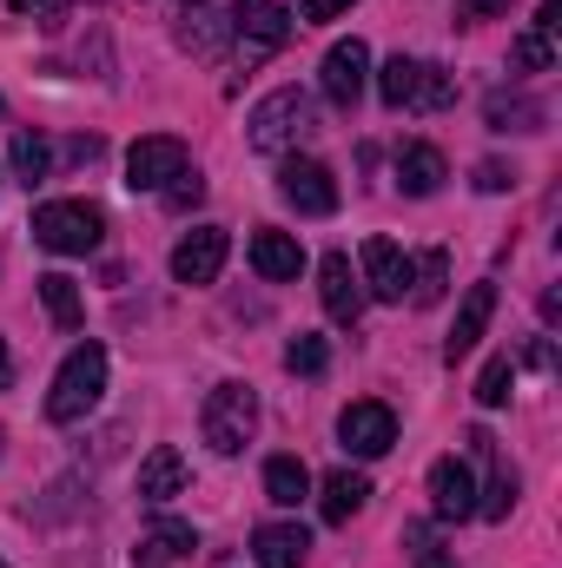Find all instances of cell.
Here are the masks:
<instances>
[{
	"mask_svg": "<svg viewBox=\"0 0 562 568\" xmlns=\"http://www.w3.org/2000/svg\"><path fill=\"white\" fill-rule=\"evenodd\" d=\"M0 449H7V429H0Z\"/></svg>",
	"mask_w": 562,
	"mask_h": 568,
	"instance_id": "f35d334b",
	"label": "cell"
},
{
	"mask_svg": "<svg viewBox=\"0 0 562 568\" xmlns=\"http://www.w3.org/2000/svg\"><path fill=\"white\" fill-rule=\"evenodd\" d=\"M13 13H40V7H53V0H7Z\"/></svg>",
	"mask_w": 562,
	"mask_h": 568,
	"instance_id": "74e56055",
	"label": "cell"
},
{
	"mask_svg": "<svg viewBox=\"0 0 562 568\" xmlns=\"http://www.w3.org/2000/svg\"><path fill=\"white\" fill-rule=\"evenodd\" d=\"M364 284H371V297L404 304V291H411V258H404L391 239H364Z\"/></svg>",
	"mask_w": 562,
	"mask_h": 568,
	"instance_id": "2e32d148",
	"label": "cell"
},
{
	"mask_svg": "<svg viewBox=\"0 0 562 568\" xmlns=\"http://www.w3.org/2000/svg\"><path fill=\"white\" fill-rule=\"evenodd\" d=\"M100 397H107V344H80L47 390V424H80Z\"/></svg>",
	"mask_w": 562,
	"mask_h": 568,
	"instance_id": "3957f363",
	"label": "cell"
},
{
	"mask_svg": "<svg viewBox=\"0 0 562 568\" xmlns=\"http://www.w3.org/2000/svg\"><path fill=\"white\" fill-rule=\"evenodd\" d=\"M40 304H47V317H53L60 331H80V317H87L80 284L67 278V272H47V278H40Z\"/></svg>",
	"mask_w": 562,
	"mask_h": 568,
	"instance_id": "cb8c5ba5",
	"label": "cell"
},
{
	"mask_svg": "<svg viewBox=\"0 0 562 568\" xmlns=\"http://www.w3.org/2000/svg\"><path fill=\"white\" fill-rule=\"evenodd\" d=\"M338 436H344V449L351 456H384L391 443H398V410L391 404H378V397H358V404H344V417H338Z\"/></svg>",
	"mask_w": 562,
	"mask_h": 568,
	"instance_id": "9c48e42d",
	"label": "cell"
},
{
	"mask_svg": "<svg viewBox=\"0 0 562 568\" xmlns=\"http://www.w3.org/2000/svg\"><path fill=\"white\" fill-rule=\"evenodd\" d=\"M225 252H232V239H225L219 225H199V232H185V239L172 245V278L179 284H212L219 265H225Z\"/></svg>",
	"mask_w": 562,
	"mask_h": 568,
	"instance_id": "7c38bea8",
	"label": "cell"
},
{
	"mask_svg": "<svg viewBox=\"0 0 562 568\" xmlns=\"http://www.w3.org/2000/svg\"><path fill=\"white\" fill-rule=\"evenodd\" d=\"M0 568H7V562H0Z\"/></svg>",
	"mask_w": 562,
	"mask_h": 568,
	"instance_id": "60d3db41",
	"label": "cell"
},
{
	"mask_svg": "<svg viewBox=\"0 0 562 568\" xmlns=\"http://www.w3.org/2000/svg\"><path fill=\"white\" fill-rule=\"evenodd\" d=\"M510 60H516V67H523V73H550V67H556V40H550V33H536V27H530V33H523V40H516V47H510Z\"/></svg>",
	"mask_w": 562,
	"mask_h": 568,
	"instance_id": "f1b7e54d",
	"label": "cell"
},
{
	"mask_svg": "<svg viewBox=\"0 0 562 568\" xmlns=\"http://www.w3.org/2000/svg\"><path fill=\"white\" fill-rule=\"evenodd\" d=\"M199 429H205V443H212L219 456H239V449L252 443V429H259V397H252V384H219V390L205 397V410H199Z\"/></svg>",
	"mask_w": 562,
	"mask_h": 568,
	"instance_id": "5b68a950",
	"label": "cell"
},
{
	"mask_svg": "<svg viewBox=\"0 0 562 568\" xmlns=\"http://www.w3.org/2000/svg\"><path fill=\"white\" fill-rule=\"evenodd\" d=\"M510 384H516V364H510V357H490L483 377H476V404H483V410L510 404Z\"/></svg>",
	"mask_w": 562,
	"mask_h": 568,
	"instance_id": "83f0119b",
	"label": "cell"
},
{
	"mask_svg": "<svg viewBox=\"0 0 562 568\" xmlns=\"http://www.w3.org/2000/svg\"><path fill=\"white\" fill-rule=\"evenodd\" d=\"M185 7H199V0H185Z\"/></svg>",
	"mask_w": 562,
	"mask_h": 568,
	"instance_id": "ab89813d",
	"label": "cell"
},
{
	"mask_svg": "<svg viewBox=\"0 0 562 568\" xmlns=\"http://www.w3.org/2000/svg\"><path fill=\"white\" fill-rule=\"evenodd\" d=\"M364 80H371V47H364V40H338V47L324 53V73H318L324 100L351 113V106H358V93H364Z\"/></svg>",
	"mask_w": 562,
	"mask_h": 568,
	"instance_id": "30bf717a",
	"label": "cell"
},
{
	"mask_svg": "<svg viewBox=\"0 0 562 568\" xmlns=\"http://www.w3.org/2000/svg\"><path fill=\"white\" fill-rule=\"evenodd\" d=\"M443 291H450V252H423L411 265V297L430 311V304H443Z\"/></svg>",
	"mask_w": 562,
	"mask_h": 568,
	"instance_id": "484cf974",
	"label": "cell"
},
{
	"mask_svg": "<svg viewBox=\"0 0 562 568\" xmlns=\"http://www.w3.org/2000/svg\"><path fill=\"white\" fill-rule=\"evenodd\" d=\"M490 317H496V284H470V297H463V311H456V324H450V337H443V364L470 357V351L483 344Z\"/></svg>",
	"mask_w": 562,
	"mask_h": 568,
	"instance_id": "5bb4252c",
	"label": "cell"
},
{
	"mask_svg": "<svg viewBox=\"0 0 562 568\" xmlns=\"http://www.w3.org/2000/svg\"><path fill=\"white\" fill-rule=\"evenodd\" d=\"M304 549H311V536H304L298 523H265V529L252 536L259 568H304Z\"/></svg>",
	"mask_w": 562,
	"mask_h": 568,
	"instance_id": "44dd1931",
	"label": "cell"
},
{
	"mask_svg": "<svg viewBox=\"0 0 562 568\" xmlns=\"http://www.w3.org/2000/svg\"><path fill=\"white\" fill-rule=\"evenodd\" d=\"M100 232H107V212L87 205V199H53V205L33 212V245H47L60 258H87L100 245Z\"/></svg>",
	"mask_w": 562,
	"mask_h": 568,
	"instance_id": "277c9868",
	"label": "cell"
},
{
	"mask_svg": "<svg viewBox=\"0 0 562 568\" xmlns=\"http://www.w3.org/2000/svg\"><path fill=\"white\" fill-rule=\"evenodd\" d=\"M13 384V351H7V337H0V390Z\"/></svg>",
	"mask_w": 562,
	"mask_h": 568,
	"instance_id": "8d00e7d4",
	"label": "cell"
},
{
	"mask_svg": "<svg viewBox=\"0 0 562 568\" xmlns=\"http://www.w3.org/2000/svg\"><path fill=\"white\" fill-rule=\"evenodd\" d=\"M503 185H516V172L496 165V159H483V165H476V192H503Z\"/></svg>",
	"mask_w": 562,
	"mask_h": 568,
	"instance_id": "d6a6232c",
	"label": "cell"
},
{
	"mask_svg": "<svg viewBox=\"0 0 562 568\" xmlns=\"http://www.w3.org/2000/svg\"><path fill=\"white\" fill-rule=\"evenodd\" d=\"M358 0H304V13L298 20H311V27H324V20H338V13H351Z\"/></svg>",
	"mask_w": 562,
	"mask_h": 568,
	"instance_id": "e575fe53",
	"label": "cell"
},
{
	"mask_svg": "<svg viewBox=\"0 0 562 568\" xmlns=\"http://www.w3.org/2000/svg\"><path fill=\"white\" fill-rule=\"evenodd\" d=\"M311 133H318V106H311V93H298V87L265 93V100L252 106V120H245L252 152H291V145L311 140Z\"/></svg>",
	"mask_w": 562,
	"mask_h": 568,
	"instance_id": "7a4b0ae2",
	"label": "cell"
},
{
	"mask_svg": "<svg viewBox=\"0 0 562 568\" xmlns=\"http://www.w3.org/2000/svg\"><path fill=\"white\" fill-rule=\"evenodd\" d=\"M279 192L284 205H298L304 219H331L338 212V179H331V165H318V159H284L279 165Z\"/></svg>",
	"mask_w": 562,
	"mask_h": 568,
	"instance_id": "52a82bcc",
	"label": "cell"
},
{
	"mask_svg": "<svg viewBox=\"0 0 562 568\" xmlns=\"http://www.w3.org/2000/svg\"><path fill=\"white\" fill-rule=\"evenodd\" d=\"M430 509H436V523L476 516V476H470V463H456V456L430 463Z\"/></svg>",
	"mask_w": 562,
	"mask_h": 568,
	"instance_id": "4fadbf2b",
	"label": "cell"
},
{
	"mask_svg": "<svg viewBox=\"0 0 562 568\" xmlns=\"http://www.w3.org/2000/svg\"><path fill=\"white\" fill-rule=\"evenodd\" d=\"M364 503H371V483H364L358 469H331V476L318 483V509H324V523H351Z\"/></svg>",
	"mask_w": 562,
	"mask_h": 568,
	"instance_id": "ffe728a7",
	"label": "cell"
},
{
	"mask_svg": "<svg viewBox=\"0 0 562 568\" xmlns=\"http://www.w3.org/2000/svg\"><path fill=\"white\" fill-rule=\"evenodd\" d=\"M192 549H199L192 523H179V516H159V523L140 536V549H133V568H172V562H185Z\"/></svg>",
	"mask_w": 562,
	"mask_h": 568,
	"instance_id": "e0dca14e",
	"label": "cell"
},
{
	"mask_svg": "<svg viewBox=\"0 0 562 568\" xmlns=\"http://www.w3.org/2000/svg\"><path fill=\"white\" fill-rule=\"evenodd\" d=\"M252 272L272 278V284H291L298 272H304L298 239H291V232H259V239H252Z\"/></svg>",
	"mask_w": 562,
	"mask_h": 568,
	"instance_id": "d6986e66",
	"label": "cell"
},
{
	"mask_svg": "<svg viewBox=\"0 0 562 568\" xmlns=\"http://www.w3.org/2000/svg\"><path fill=\"white\" fill-rule=\"evenodd\" d=\"M225 20H232V53H239V67L272 60L284 40H291V13H284L279 0H239Z\"/></svg>",
	"mask_w": 562,
	"mask_h": 568,
	"instance_id": "8992f818",
	"label": "cell"
},
{
	"mask_svg": "<svg viewBox=\"0 0 562 568\" xmlns=\"http://www.w3.org/2000/svg\"><path fill=\"white\" fill-rule=\"evenodd\" d=\"M510 0H456V20H503Z\"/></svg>",
	"mask_w": 562,
	"mask_h": 568,
	"instance_id": "836d02e7",
	"label": "cell"
},
{
	"mask_svg": "<svg viewBox=\"0 0 562 568\" xmlns=\"http://www.w3.org/2000/svg\"><path fill=\"white\" fill-rule=\"evenodd\" d=\"M358 272H351V258L344 252H331L324 265H318V297H324V311H331V324H358L364 317V291H358Z\"/></svg>",
	"mask_w": 562,
	"mask_h": 568,
	"instance_id": "9a60e30c",
	"label": "cell"
},
{
	"mask_svg": "<svg viewBox=\"0 0 562 568\" xmlns=\"http://www.w3.org/2000/svg\"><path fill=\"white\" fill-rule=\"evenodd\" d=\"M284 371L291 377H324L331 371V344L324 337H291L284 344Z\"/></svg>",
	"mask_w": 562,
	"mask_h": 568,
	"instance_id": "4316f807",
	"label": "cell"
},
{
	"mask_svg": "<svg viewBox=\"0 0 562 568\" xmlns=\"http://www.w3.org/2000/svg\"><path fill=\"white\" fill-rule=\"evenodd\" d=\"M185 165H192L185 140H172V133H152V140H140L133 152H127V185H133V192H165V185H172Z\"/></svg>",
	"mask_w": 562,
	"mask_h": 568,
	"instance_id": "ba28073f",
	"label": "cell"
},
{
	"mask_svg": "<svg viewBox=\"0 0 562 568\" xmlns=\"http://www.w3.org/2000/svg\"><path fill=\"white\" fill-rule=\"evenodd\" d=\"M443 179H450V165H443V152H436V145L411 140L404 152H398V185H404L411 199H430Z\"/></svg>",
	"mask_w": 562,
	"mask_h": 568,
	"instance_id": "ac0fdd59",
	"label": "cell"
},
{
	"mask_svg": "<svg viewBox=\"0 0 562 568\" xmlns=\"http://www.w3.org/2000/svg\"><path fill=\"white\" fill-rule=\"evenodd\" d=\"M199 199H205V179H199V172L185 165V172H179V179L165 185V205H179V212H185V205H199Z\"/></svg>",
	"mask_w": 562,
	"mask_h": 568,
	"instance_id": "1f68e13d",
	"label": "cell"
},
{
	"mask_svg": "<svg viewBox=\"0 0 562 568\" xmlns=\"http://www.w3.org/2000/svg\"><path fill=\"white\" fill-rule=\"evenodd\" d=\"M179 489H185V456H179L172 443H159V449L140 463V496L145 503H172Z\"/></svg>",
	"mask_w": 562,
	"mask_h": 568,
	"instance_id": "7402d4cb",
	"label": "cell"
},
{
	"mask_svg": "<svg viewBox=\"0 0 562 568\" xmlns=\"http://www.w3.org/2000/svg\"><path fill=\"white\" fill-rule=\"evenodd\" d=\"M470 456L490 469V476H483V489H476V516L503 523V516L516 509V469H503V456H496V436H490V429H470Z\"/></svg>",
	"mask_w": 562,
	"mask_h": 568,
	"instance_id": "8fae6325",
	"label": "cell"
},
{
	"mask_svg": "<svg viewBox=\"0 0 562 568\" xmlns=\"http://www.w3.org/2000/svg\"><path fill=\"white\" fill-rule=\"evenodd\" d=\"M556 27H562V0H543V7H536V33L556 40Z\"/></svg>",
	"mask_w": 562,
	"mask_h": 568,
	"instance_id": "d590c367",
	"label": "cell"
},
{
	"mask_svg": "<svg viewBox=\"0 0 562 568\" xmlns=\"http://www.w3.org/2000/svg\"><path fill=\"white\" fill-rule=\"evenodd\" d=\"M7 159H13V179H20V185H40V179L53 172V145L40 140V133H13Z\"/></svg>",
	"mask_w": 562,
	"mask_h": 568,
	"instance_id": "d4e9b609",
	"label": "cell"
},
{
	"mask_svg": "<svg viewBox=\"0 0 562 568\" xmlns=\"http://www.w3.org/2000/svg\"><path fill=\"white\" fill-rule=\"evenodd\" d=\"M378 93H384V106H398V113H443V106L456 100V73H443V67H430V60L398 53V60H384Z\"/></svg>",
	"mask_w": 562,
	"mask_h": 568,
	"instance_id": "6da1fadb",
	"label": "cell"
},
{
	"mask_svg": "<svg viewBox=\"0 0 562 568\" xmlns=\"http://www.w3.org/2000/svg\"><path fill=\"white\" fill-rule=\"evenodd\" d=\"M510 120H516V133H536V126H543V106H530V100H503V93H496V100H490V126L510 133Z\"/></svg>",
	"mask_w": 562,
	"mask_h": 568,
	"instance_id": "4dcf8cb0",
	"label": "cell"
},
{
	"mask_svg": "<svg viewBox=\"0 0 562 568\" xmlns=\"http://www.w3.org/2000/svg\"><path fill=\"white\" fill-rule=\"evenodd\" d=\"M265 496H272L279 509H298V503L311 496V469H304L298 456H272V463H265Z\"/></svg>",
	"mask_w": 562,
	"mask_h": 568,
	"instance_id": "603a6c76",
	"label": "cell"
},
{
	"mask_svg": "<svg viewBox=\"0 0 562 568\" xmlns=\"http://www.w3.org/2000/svg\"><path fill=\"white\" fill-rule=\"evenodd\" d=\"M404 549H411V562H418V568H456V562H450V549L436 542V529H430V523H411V529H404Z\"/></svg>",
	"mask_w": 562,
	"mask_h": 568,
	"instance_id": "f546056e",
	"label": "cell"
}]
</instances>
